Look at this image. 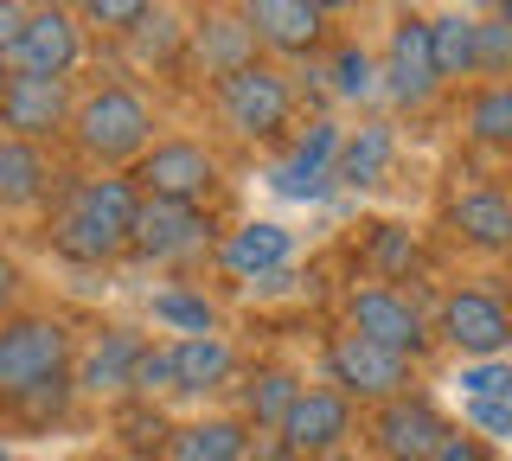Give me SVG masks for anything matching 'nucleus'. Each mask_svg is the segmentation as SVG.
Segmentation results:
<instances>
[{
    "label": "nucleus",
    "mask_w": 512,
    "mask_h": 461,
    "mask_svg": "<svg viewBox=\"0 0 512 461\" xmlns=\"http://www.w3.org/2000/svg\"><path fill=\"white\" fill-rule=\"evenodd\" d=\"M212 97H218L224 129L237 141H276L288 129V116H295V84H288V71H276L269 58H256V65H244L237 77H224Z\"/></svg>",
    "instance_id": "nucleus-2"
},
{
    "label": "nucleus",
    "mask_w": 512,
    "mask_h": 461,
    "mask_svg": "<svg viewBox=\"0 0 512 461\" xmlns=\"http://www.w3.org/2000/svg\"><path fill=\"white\" fill-rule=\"evenodd\" d=\"M160 461H173V455H160Z\"/></svg>",
    "instance_id": "nucleus-46"
},
{
    "label": "nucleus",
    "mask_w": 512,
    "mask_h": 461,
    "mask_svg": "<svg viewBox=\"0 0 512 461\" xmlns=\"http://www.w3.org/2000/svg\"><path fill=\"white\" fill-rule=\"evenodd\" d=\"M20 26H26V7L20 0H0V65H7L13 45H20Z\"/></svg>",
    "instance_id": "nucleus-39"
},
{
    "label": "nucleus",
    "mask_w": 512,
    "mask_h": 461,
    "mask_svg": "<svg viewBox=\"0 0 512 461\" xmlns=\"http://www.w3.org/2000/svg\"><path fill=\"white\" fill-rule=\"evenodd\" d=\"M0 84H7V65H0Z\"/></svg>",
    "instance_id": "nucleus-44"
},
{
    "label": "nucleus",
    "mask_w": 512,
    "mask_h": 461,
    "mask_svg": "<svg viewBox=\"0 0 512 461\" xmlns=\"http://www.w3.org/2000/svg\"><path fill=\"white\" fill-rule=\"evenodd\" d=\"M231 340L224 333H192V340H173V391H186V397H205V391H218L224 378H231Z\"/></svg>",
    "instance_id": "nucleus-23"
},
{
    "label": "nucleus",
    "mask_w": 512,
    "mask_h": 461,
    "mask_svg": "<svg viewBox=\"0 0 512 461\" xmlns=\"http://www.w3.org/2000/svg\"><path fill=\"white\" fill-rule=\"evenodd\" d=\"M327 84L340 103H372L378 97V58L365 45H333V65H327Z\"/></svg>",
    "instance_id": "nucleus-31"
},
{
    "label": "nucleus",
    "mask_w": 512,
    "mask_h": 461,
    "mask_svg": "<svg viewBox=\"0 0 512 461\" xmlns=\"http://www.w3.org/2000/svg\"><path fill=\"white\" fill-rule=\"evenodd\" d=\"M340 122L333 116H314L308 122V135H295V148H288V161L269 173L276 180V193L282 199H327V186H333V161H340Z\"/></svg>",
    "instance_id": "nucleus-16"
},
{
    "label": "nucleus",
    "mask_w": 512,
    "mask_h": 461,
    "mask_svg": "<svg viewBox=\"0 0 512 461\" xmlns=\"http://www.w3.org/2000/svg\"><path fill=\"white\" fill-rule=\"evenodd\" d=\"M0 135H7V129H0Z\"/></svg>",
    "instance_id": "nucleus-48"
},
{
    "label": "nucleus",
    "mask_w": 512,
    "mask_h": 461,
    "mask_svg": "<svg viewBox=\"0 0 512 461\" xmlns=\"http://www.w3.org/2000/svg\"><path fill=\"white\" fill-rule=\"evenodd\" d=\"M416 263H423L416 231H404V225H372V237H365V269H372L378 282H404V276H416Z\"/></svg>",
    "instance_id": "nucleus-28"
},
{
    "label": "nucleus",
    "mask_w": 512,
    "mask_h": 461,
    "mask_svg": "<svg viewBox=\"0 0 512 461\" xmlns=\"http://www.w3.org/2000/svg\"><path fill=\"white\" fill-rule=\"evenodd\" d=\"M314 13H346V7H359V0H308Z\"/></svg>",
    "instance_id": "nucleus-41"
},
{
    "label": "nucleus",
    "mask_w": 512,
    "mask_h": 461,
    "mask_svg": "<svg viewBox=\"0 0 512 461\" xmlns=\"http://www.w3.org/2000/svg\"><path fill=\"white\" fill-rule=\"evenodd\" d=\"M52 250L64 263H116V257H128V237L90 225V218H77V212H58L52 218Z\"/></svg>",
    "instance_id": "nucleus-25"
},
{
    "label": "nucleus",
    "mask_w": 512,
    "mask_h": 461,
    "mask_svg": "<svg viewBox=\"0 0 512 461\" xmlns=\"http://www.w3.org/2000/svg\"><path fill=\"white\" fill-rule=\"evenodd\" d=\"M0 461H13V455H0Z\"/></svg>",
    "instance_id": "nucleus-47"
},
{
    "label": "nucleus",
    "mask_w": 512,
    "mask_h": 461,
    "mask_svg": "<svg viewBox=\"0 0 512 461\" xmlns=\"http://www.w3.org/2000/svg\"><path fill=\"white\" fill-rule=\"evenodd\" d=\"M13 295H20V269H13V257H0V314L13 308Z\"/></svg>",
    "instance_id": "nucleus-40"
},
{
    "label": "nucleus",
    "mask_w": 512,
    "mask_h": 461,
    "mask_svg": "<svg viewBox=\"0 0 512 461\" xmlns=\"http://www.w3.org/2000/svg\"><path fill=\"white\" fill-rule=\"evenodd\" d=\"M500 20H506V26H512V0H506V7H500Z\"/></svg>",
    "instance_id": "nucleus-43"
},
{
    "label": "nucleus",
    "mask_w": 512,
    "mask_h": 461,
    "mask_svg": "<svg viewBox=\"0 0 512 461\" xmlns=\"http://www.w3.org/2000/svg\"><path fill=\"white\" fill-rule=\"evenodd\" d=\"M378 97H391L397 109H429L442 97L436 58H429V20H397L391 45L378 58Z\"/></svg>",
    "instance_id": "nucleus-11"
},
{
    "label": "nucleus",
    "mask_w": 512,
    "mask_h": 461,
    "mask_svg": "<svg viewBox=\"0 0 512 461\" xmlns=\"http://www.w3.org/2000/svg\"><path fill=\"white\" fill-rule=\"evenodd\" d=\"M295 397H301V378L282 372V365H269V372H256L244 385V417L263 423V429H282V417L295 410Z\"/></svg>",
    "instance_id": "nucleus-29"
},
{
    "label": "nucleus",
    "mask_w": 512,
    "mask_h": 461,
    "mask_svg": "<svg viewBox=\"0 0 512 461\" xmlns=\"http://www.w3.org/2000/svg\"><path fill=\"white\" fill-rule=\"evenodd\" d=\"M52 154L39 141H20V135H0V212H26V205L52 199Z\"/></svg>",
    "instance_id": "nucleus-20"
},
{
    "label": "nucleus",
    "mask_w": 512,
    "mask_h": 461,
    "mask_svg": "<svg viewBox=\"0 0 512 461\" xmlns=\"http://www.w3.org/2000/svg\"><path fill=\"white\" fill-rule=\"evenodd\" d=\"M448 436H455V429H448V417L429 404V397H416V391L391 397V404H378V417H372V449H378L384 461H429Z\"/></svg>",
    "instance_id": "nucleus-12"
},
{
    "label": "nucleus",
    "mask_w": 512,
    "mask_h": 461,
    "mask_svg": "<svg viewBox=\"0 0 512 461\" xmlns=\"http://www.w3.org/2000/svg\"><path fill=\"white\" fill-rule=\"evenodd\" d=\"M468 423L480 436H512V397H468Z\"/></svg>",
    "instance_id": "nucleus-37"
},
{
    "label": "nucleus",
    "mask_w": 512,
    "mask_h": 461,
    "mask_svg": "<svg viewBox=\"0 0 512 461\" xmlns=\"http://www.w3.org/2000/svg\"><path fill=\"white\" fill-rule=\"evenodd\" d=\"M71 397H77V378H45V385H32V391H20V397H13V410H20V417L26 423H45V417H64V410H71Z\"/></svg>",
    "instance_id": "nucleus-35"
},
{
    "label": "nucleus",
    "mask_w": 512,
    "mask_h": 461,
    "mask_svg": "<svg viewBox=\"0 0 512 461\" xmlns=\"http://www.w3.org/2000/svg\"><path fill=\"white\" fill-rule=\"evenodd\" d=\"M237 13L256 33V45L276 58H314L327 39V13H314L308 0H244Z\"/></svg>",
    "instance_id": "nucleus-14"
},
{
    "label": "nucleus",
    "mask_w": 512,
    "mask_h": 461,
    "mask_svg": "<svg viewBox=\"0 0 512 461\" xmlns=\"http://www.w3.org/2000/svg\"><path fill=\"white\" fill-rule=\"evenodd\" d=\"M154 103L135 84H96L71 109V141L96 167H135L154 148Z\"/></svg>",
    "instance_id": "nucleus-1"
},
{
    "label": "nucleus",
    "mask_w": 512,
    "mask_h": 461,
    "mask_svg": "<svg viewBox=\"0 0 512 461\" xmlns=\"http://www.w3.org/2000/svg\"><path fill=\"white\" fill-rule=\"evenodd\" d=\"M71 109H77V90L71 77H20L7 71V84H0V129L20 135V141H58L71 135Z\"/></svg>",
    "instance_id": "nucleus-9"
},
{
    "label": "nucleus",
    "mask_w": 512,
    "mask_h": 461,
    "mask_svg": "<svg viewBox=\"0 0 512 461\" xmlns=\"http://www.w3.org/2000/svg\"><path fill=\"white\" fill-rule=\"evenodd\" d=\"M327 378L340 397H365V404H391L416 385V359L391 353L378 340H359V333H333L327 346Z\"/></svg>",
    "instance_id": "nucleus-6"
},
{
    "label": "nucleus",
    "mask_w": 512,
    "mask_h": 461,
    "mask_svg": "<svg viewBox=\"0 0 512 461\" xmlns=\"http://www.w3.org/2000/svg\"><path fill=\"white\" fill-rule=\"evenodd\" d=\"M154 321L167 333H180V340H192V333H218V308L199 289H160L154 295Z\"/></svg>",
    "instance_id": "nucleus-32"
},
{
    "label": "nucleus",
    "mask_w": 512,
    "mask_h": 461,
    "mask_svg": "<svg viewBox=\"0 0 512 461\" xmlns=\"http://www.w3.org/2000/svg\"><path fill=\"white\" fill-rule=\"evenodd\" d=\"M128 250L141 263H199L218 250V225L205 205H173V199H141L135 225H128Z\"/></svg>",
    "instance_id": "nucleus-5"
},
{
    "label": "nucleus",
    "mask_w": 512,
    "mask_h": 461,
    "mask_svg": "<svg viewBox=\"0 0 512 461\" xmlns=\"http://www.w3.org/2000/svg\"><path fill=\"white\" fill-rule=\"evenodd\" d=\"M186 33H192V26H180V13L154 7L148 20H141L135 33H128V52H135V65H148V71L180 65V58H186Z\"/></svg>",
    "instance_id": "nucleus-27"
},
{
    "label": "nucleus",
    "mask_w": 512,
    "mask_h": 461,
    "mask_svg": "<svg viewBox=\"0 0 512 461\" xmlns=\"http://www.w3.org/2000/svg\"><path fill=\"white\" fill-rule=\"evenodd\" d=\"M436 333L461 359H500L512 346V308L493 289H455L436 308Z\"/></svg>",
    "instance_id": "nucleus-10"
},
{
    "label": "nucleus",
    "mask_w": 512,
    "mask_h": 461,
    "mask_svg": "<svg viewBox=\"0 0 512 461\" xmlns=\"http://www.w3.org/2000/svg\"><path fill=\"white\" fill-rule=\"evenodd\" d=\"M480 7H487V13H500V7H506V0H480Z\"/></svg>",
    "instance_id": "nucleus-42"
},
{
    "label": "nucleus",
    "mask_w": 512,
    "mask_h": 461,
    "mask_svg": "<svg viewBox=\"0 0 512 461\" xmlns=\"http://www.w3.org/2000/svg\"><path fill=\"white\" fill-rule=\"evenodd\" d=\"M474 77H487V84L512 77V26L500 13H480L474 20Z\"/></svg>",
    "instance_id": "nucleus-33"
},
{
    "label": "nucleus",
    "mask_w": 512,
    "mask_h": 461,
    "mask_svg": "<svg viewBox=\"0 0 512 461\" xmlns=\"http://www.w3.org/2000/svg\"><path fill=\"white\" fill-rule=\"evenodd\" d=\"M397 161V129L391 122H359V129L340 135V161H333V180L352 186V193H365V186H378L384 173Z\"/></svg>",
    "instance_id": "nucleus-21"
},
{
    "label": "nucleus",
    "mask_w": 512,
    "mask_h": 461,
    "mask_svg": "<svg viewBox=\"0 0 512 461\" xmlns=\"http://www.w3.org/2000/svg\"><path fill=\"white\" fill-rule=\"evenodd\" d=\"M148 13H154V0H77V20L109 33V39H128Z\"/></svg>",
    "instance_id": "nucleus-34"
},
{
    "label": "nucleus",
    "mask_w": 512,
    "mask_h": 461,
    "mask_svg": "<svg viewBox=\"0 0 512 461\" xmlns=\"http://www.w3.org/2000/svg\"><path fill=\"white\" fill-rule=\"evenodd\" d=\"M77 65H84V20H77V7H58V0L26 7V26H20V45H13L7 71H20V77H71Z\"/></svg>",
    "instance_id": "nucleus-8"
},
{
    "label": "nucleus",
    "mask_w": 512,
    "mask_h": 461,
    "mask_svg": "<svg viewBox=\"0 0 512 461\" xmlns=\"http://www.w3.org/2000/svg\"><path fill=\"white\" fill-rule=\"evenodd\" d=\"M276 436H282L276 442L282 455H333L352 436V397H340L333 385H301L295 410L282 417Z\"/></svg>",
    "instance_id": "nucleus-13"
},
{
    "label": "nucleus",
    "mask_w": 512,
    "mask_h": 461,
    "mask_svg": "<svg viewBox=\"0 0 512 461\" xmlns=\"http://www.w3.org/2000/svg\"><path fill=\"white\" fill-rule=\"evenodd\" d=\"M468 135L480 148H512V77L506 84H480L468 97Z\"/></svg>",
    "instance_id": "nucleus-30"
},
{
    "label": "nucleus",
    "mask_w": 512,
    "mask_h": 461,
    "mask_svg": "<svg viewBox=\"0 0 512 461\" xmlns=\"http://www.w3.org/2000/svg\"><path fill=\"white\" fill-rule=\"evenodd\" d=\"M429 58H436L442 84L474 77V13H436L429 20Z\"/></svg>",
    "instance_id": "nucleus-26"
},
{
    "label": "nucleus",
    "mask_w": 512,
    "mask_h": 461,
    "mask_svg": "<svg viewBox=\"0 0 512 461\" xmlns=\"http://www.w3.org/2000/svg\"><path fill=\"white\" fill-rule=\"evenodd\" d=\"M141 333H128V327H109L103 340L84 353V365H77V391H90V397H122L128 385H135V359H141Z\"/></svg>",
    "instance_id": "nucleus-22"
},
{
    "label": "nucleus",
    "mask_w": 512,
    "mask_h": 461,
    "mask_svg": "<svg viewBox=\"0 0 512 461\" xmlns=\"http://www.w3.org/2000/svg\"><path fill=\"white\" fill-rule=\"evenodd\" d=\"M237 455H250V436L237 417H205L173 429V461H237Z\"/></svg>",
    "instance_id": "nucleus-24"
},
{
    "label": "nucleus",
    "mask_w": 512,
    "mask_h": 461,
    "mask_svg": "<svg viewBox=\"0 0 512 461\" xmlns=\"http://www.w3.org/2000/svg\"><path fill=\"white\" fill-rule=\"evenodd\" d=\"M20 7H26V0H20Z\"/></svg>",
    "instance_id": "nucleus-50"
},
{
    "label": "nucleus",
    "mask_w": 512,
    "mask_h": 461,
    "mask_svg": "<svg viewBox=\"0 0 512 461\" xmlns=\"http://www.w3.org/2000/svg\"><path fill=\"white\" fill-rule=\"evenodd\" d=\"M448 231L468 250H480V257L512 250V193H500V186H461L448 199Z\"/></svg>",
    "instance_id": "nucleus-17"
},
{
    "label": "nucleus",
    "mask_w": 512,
    "mask_h": 461,
    "mask_svg": "<svg viewBox=\"0 0 512 461\" xmlns=\"http://www.w3.org/2000/svg\"><path fill=\"white\" fill-rule=\"evenodd\" d=\"M135 193L141 199H173V205H205L218 193V180H224V167H218V154L205 148V141H192V135H154V148L135 161Z\"/></svg>",
    "instance_id": "nucleus-3"
},
{
    "label": "nucleus",
    "mask_w": 512,
    "mask_h": 461,
    "mask_svg": "<svg viewBox=\"0 0 512 461\" xmlns=\"http://www.w3.org/2000/svg\"><path fill=\"white\" fill-rule=\"evenodd\" d=\"M167 391H173V346H141L128 397H167Z\"/></svg>",
    "instance_id": "nucleus-36"
},
{
    "label": "nucleus",
    "mask_w": 512,
    "mask_h": 461,
    "mask_svg": "<svg viewBox=\"0 0 512 461\" xmlns=\"http://www.w3.org/2000/svg\"><path fill=\"white\" fill-rule=\"evenodd\" d=\"M429 461H493V449H487L480 436H448V442H442V449L429 455Z\"/></svg>",
    "instance_id": "nucleus-38"
},
{
    "label": "nucleus",
    "mask_w": 512,
    "mask_h": 461,
    "mask_svg": "<svg viewBox=\"0 0 512 461\" xmlns=\"http://www.w3.org/2000/svg\"><path fill=\"white\" fill-rule=\"evenodd\" d=\"M506 257H512V250H506Z\"/></svg>",
    "instance_id": "nucleus-49"
},
{
    "label": "nucleus",
    "mask_w": 512,
    "mask_h": 461,
    "mask_svg": "<svg viewBox=\"0 0 512 461\" xmlns=\"http://www.w3.org/2000/svg\"><path fill=\"white\" fill-rule=\"evenodd\" d=\"M237 461H256V455H237Z\"/></svg>",
    "instance_id": "nucleus-45"
},
{
    "label": "nucleus",
    "mask_w": 512,
    "mask_h": 461,
    "mask_svg": "<svg viewBox=\"0 0 512 461\" xmlns=\"http://www.w3.org/2000/svg\"><path fill=\"white\" fill-rule=\"evenodd\" d=\"M256 52H263V45H256V33L244 26V13H212V20H199L186 33V58L180 65H192L205 77V84H224V77H237L244 65H256Z\"/></svg>",
    "instance_id": "nucleus-15"
},
{
    "label": "nucleus",
    "mask_w": 512,
    "mask_h": 461,
    "mask_svg": "<svg viewBox=\"0 0 512 461\" xmlns=\"http://www.w3.org/2000/svg\"><path fill=\"white\" fill-rule=\"evenodd\" d=\"M71 365V327L52 314H13L0 321V397H20Z\"/></svg>",
    "instance_id": "nucleus-4"
},
{
    "label": "nucleus",
    "mask_w": 512,
    "mask_h": 461,
    "mask_svg": "<svg viewBox=\"0 0 512 461\" xmlns=\"http://www.w3.org/2000/svg\"><path fill=\"white\" fill-rule=\"evenodd\" d=\"M346 333H359V340H378L391 346V353L404 359H423L429 353V314L416 308L404 289H391V282H365V289L346 295Z\"/></svg>",
    "instance_id": "nucleus-7"
},
{
    "label": "nucleus",
    "mask_w": 512,
    "mask_h": 461,
    "mask_svg": "<svg viewBox=\"0 0 512 461\" xmlns=\"http://www.w3.org/2000/svg\"><path fill=\"white\" fill-rule=\"evenodd\" d=\"M295 257V231L282 225H237L231 237H218V269L237 282H269L276 269Z\"/></svg>",
    "instance_id": "nucleus-18"
},
{
    "label": "nucleus",
    "mask_w": 512,
    "mask_h": 461,
    "mask_svg": "<svg viewBox=\"0 0 512 461\" xmlns=\"http://www.w3.org/2000/svg\"><path fill=\"white\" fill-rule=\"evenodd\" d=\"M58 212H77V218H90V225L128 237V225H135V212H141V193H135L128 173H90V180H71V193H64Z\"/></svg>",
    "instance_id": "nucleus-19"
}]
</instances>
